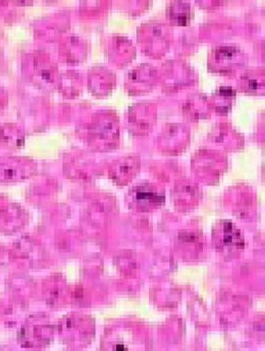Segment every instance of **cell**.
<instances>
[{"label": "cell", "instance_id": "obj_2", "mask_svg": "<svg viewBox=\"0 0 265 351\" xmlns=\"http://www.w3.org/2000/svg\"><path fill=\"white\" fill-rule=\"evenodd\" d=\"M216 235H218L216 243H220L222 249L232 251L243 247L244 241L241 233L231 222L226 221L222 223L220 231L216 233Z\"/></svg>", "mask_w": 265, "mask_h": 351}, {"label": "cell", "instance_id": "obj_1", "mask_svg": "<svg viewBox=\"0 0 265 351\" xmlns=\"http://www.w3.org/2000/svg\"><path fill=\"white\" fill-rule=\"evenodd\" d=\"M132 203L139 209H151L163 203L165 197L151 186H140L131 192Z\"/></svg>", "mask_w": 265, "mask_h": 351}, {"label": "cell", "instance_id": "obj_3", "mask_svg": "<svg viewBox=\"0 0 265 351\" xmlns=\"http://www.w3.org/2000/svg\"><path fill=\"white\" fill-rule=\"evenodd\" d=\"M0 96H1V95H0Z\"/></svg>", "mask_w": 265, "mask_h": 351}]
</instances>
